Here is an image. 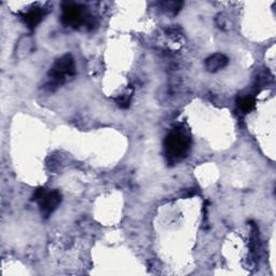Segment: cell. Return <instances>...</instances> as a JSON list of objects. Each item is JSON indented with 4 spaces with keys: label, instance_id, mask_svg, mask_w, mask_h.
<instances>
[{
    "label": "cell",
    "instance_id": "cell-6",
    "mask_svg": "<svg viewBox=\"0 0 276 276\" xmlns=\"http://www.w3.org/2000/svg\"><path fill=\"white\" fill-rule=\"evenodd\" d=\"M44 16V11L41 8H34L31 11L23 14V21L31 30H35V28L39 25Z\"/></svg>",
    "mask_w": 276,
    "mask_h": 276
},
{
    "label": "cell",
    "instance_id": "cell-8",
    "mask_svg": "<svg viewBox=\"0 0 276 276\" xmlns=\"http://www.w3.org/2000/svg\"><path fill=\"white\" fill-rule=\"evenodd\" d=\"M237 106L244 112H250L256 106V101L253 96H241L236 101Z\"/></svg>",
    "mask_w": 276,
    "mask_h": 276
},
{
    "label": "cell",
    "instance_id": "cell-1",
    "mask_svg": "<svg viewBox=\"0 0 276 276\" xmlns=\"http://www.w3.org/2000/svg\"><path fill=\"white\" fill-rule=\"evenodd\" d=\"M191 141L182 131H174L167 135L164 147L166 159L170 163H175L186 157L190 149Z\"/></svg>",
    "mask_w": 276,
    "mask_h": 276
},
{
    "label": "cell",
    "instance_id": "cell-10",
    "mask_svg": "<svg viewBox=\"0 0 276 276\" xmlns=\"http://www.w3.org/2000/svg\"><path fill=\"white\" fill-rule=\"evenodd\" d=\"M131 96L132 95L130 94H126V95H122V96H120L119 98H117V104L118 106L121 107V108H128L130 106V103H131Z\"/></svg>",
    "mask_w": 276,
    "mask_h": 276
},
{
    "label": "cell",
    "instance_id": "cell-2",
    "mask_svg": "<svg viewBox=\"0 0 276 276\" xmlns=\"http://www.w3.org/2000/svg\"><path fill=\"white\" fill-rule=\"evenodd\" d=\"M76 73L73 58L70 54H65L54 62L49 70L51 87H59L66 81L67 77H72Z\"/></svg>",
    "mask_w": 276,
    "mask_h": 276
},
{
    "label": "cell",
    "instance_id": "cell-5",
    "mask_svg": "<svg viewBox=\"0 0 276 276\" xmlns=\"http://www.w3.org/2000/svg\"><path fill=\"white\" fill-rule=\"evenodd\" d=\"M229 63V59L224 54L215 53L205 61V67L209 72H216L224 68Z\"/></svg>",
    "mask_w": 276,
    "mask_h": 276
},
{
    "label": "cell",
    "instance_id": "cell-11",
    "mask_svg": "<svg viewBox=\"0 0 276 276\" xmlns=\"http://www.w3.org/2000/svg\"><path fill=\"white\" fill-rule=\"evenodd\" d=\"M266 77H268V74H265V76H264V78H266ZM262 80H263V78H258V81H260V82H261ZM264 81L268 82V80H265V79H264Z\"/></svg>",
    "mask_w": 276,
    "mask_h": 276
},
{
    "label": "cell",
    "instance_id": "cell-4",
    "mask_svg": "<svg viewBox=\"0 0 276 276\" xmlns=\"http://www.w3.org/2000/svg\"><path fill=\"white\" fill-rule=\"evenodd\" d=\"M63 14L62 22L66 26H70L72 28H79L83 23H85V16L83 13V8L79 5L72 3L63 4Z\"/></svg>",
    "mask_w": 276,
    "mask_h": 276
},
{
    "label": "cell",
    "instance_id": "cell-3",
    "mask_svg": "<svg viewBox=\"0 0 276 276\" xmlns=\"http://www.w3.org/2000/svg\"><path fill=\"white\" fill-rule=\"evenodd\" d=\"M33 201L39 204L40 212L43 218H49L62 202V194L58 190H46L44 188H38L34 195Z\"/></svg>",
    "mask_w": 276,
    "mask_h": 276
},
{
    "label": "cell",
    "instance_id": "cell-9",
    "mask_svg": "<svg viewBox=\"0 0 276 276\" xmlns=\"http://www.w3.org/2000/svg\"><path fill=\"white\" fill-rule=\"evenodd\" d=\"M184 3L183 2H168V3H163L164 8L166 10L170 11L174 14H177L180 10H182Z\"/></svg>",
    "mask_w": 276,
    "mask_h": 276
},
{
    "label": "cell",
    "instance_id": "cell-7",
    "mask_svg": "<svg viewBox=\"0 0 276 276\" xmlns=\"http://www.w3.org/2000/svg\"><path fill=\"white\" fill-rule=\"evenodd\" d=\"M33 49V41L31 37L24 36L16 45V55L18 58H24L25 55L30 53Z\"/></svg>",
    "mask_w": 276,
    "mask_h": 276
}]
</instances>
